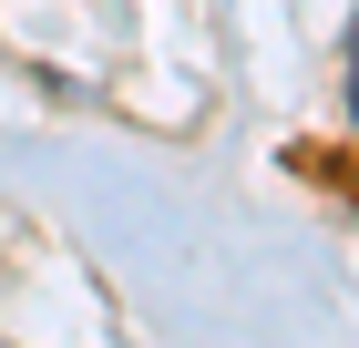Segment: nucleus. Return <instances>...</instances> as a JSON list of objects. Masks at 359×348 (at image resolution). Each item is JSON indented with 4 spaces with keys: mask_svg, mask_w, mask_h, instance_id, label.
Listing matches in <instances>:
<instances>
[{
    "mask_svg": "<svg viewBox=\"0 0 359 348\" xmlns=\"http://www.w3.org/2000/svg\"><path fill=\"white\" fill-rule=\"evenodd\" d=\"M349 123H359V21H349Z\"/></svg>",
    "mask_w": 359,
    "mask_h": 348,
    "instance_id": "f257e3e1",
    "label": "nucleus"
}]
</instances>
